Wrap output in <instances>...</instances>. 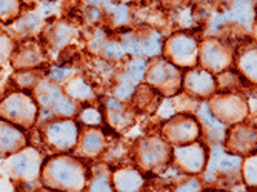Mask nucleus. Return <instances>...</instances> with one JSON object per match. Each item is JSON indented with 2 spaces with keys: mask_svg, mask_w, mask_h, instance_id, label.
Here are the masks:
<instances>
[{
  "mask_svg": "<svg viewBox=\"0 0 257 192\" xmlns=\"http://www.w3.org/2000/svg\"><path fill=\"white\" fill-rule=\"evenodd\" d=\"M37 115V106L30 95L23 92H14L0 103V117L7 118L8 122L30 128Z\"/></svg>",
  "mask_w": 257,
  "mask_h": 192,
  "instance_id": "f257e3e1",
  "label": "nucleus"
},
{
  "mask_svg": "<svg viewBox=\"0 0 257 192\" xmlns=\"http://www.w3.org/2000/svg\"><path fill=\"white\" fill-rule=\"evenodd\" d=\"M177 71L174 66H171L170 63H160L157 65L153 71H151V80H154L157 85H165L168 83V86H171L173 83L177 82Z\"/></svg>",
  "mask_w": 257,
  "mask_h": 192,
  "instance_id": "1a4fd4ad",
  "label": "nucleus"
},
{
  "mask_svg": "<svg viewBox=\"0 0 257 192\" xmlns=\"http://www.w3.org/2000/svg\"><path fill=\"white\" fill-rule=\"evenodd\" d=\"M25 146V137L16 126L0 122V155L14 154Z\"/></svg>",
  "mask_w": 257,
  "mask_h": 192,
  "instance_id": "39448f33",
  "label": "nucleus"
},
{
  "mask_svg": "<svg viewBox=\"0 0 257 192\" xmlns=\"http://www.w3.org/2000/svg\"><path fill=\"white\" fill-rule=\"evenodd\" d=\"M54 111L56 112H59V114H71L73 111H74V105H73V102H69V100H66V99H60L56 105H54Z\"/></svg>",
  "mask_w": 257,
  "mask_h": 192,
  "instance_id": "6ab92c4d",
  "label": "nucleus"
},
{
  "mask_svg": "<svg viewBox=\"0 0 257 192\" xmlns=\"http://www.w3.org/2000/svg\"><path fill=\"white\" fill-rule=\"evenodd\" d=\"M20 0H0V20L10 22L17 17L20 11Z\"/></svg>",
  "mask_w": 257,
  "mask_h": 192,
  "instance_id": "4468645a",
  "label": "nucleus"
},
{
  "mask_svg": "<svg viewBox=\"0 0 257 192\" xmlns=\"http://www.w3.org/2000/svg\"><path fill=\"white\" fill-rule=\"evenodd\" d=\"M14 51V43L8 34L0 31V63L8 62V59L13 56Z\"/></svg>",
  "mask_w": 257,
  "mask_h": 192,
  "instance_id": "2eb2a0df",
  "label": "nucleus"
},
{
  "mask_svg": "<svg viewBox=\"0 0 257 192\" xmlns=\"http://www.w3.org/2000/svg\"><path fill=\"white\" fill-rule=\"evenodd\" d=\"M163 151H165V148H163L162 143L156 141L147 148V151L144 152V158L148 161V164H156V161L163 155Z\"/></svg>",
  "mask_w": 257,
  "mask_h": 192,
  "instance_id": "dca6fc26",
  "label": "nucleus"
},
{
  "mask_svg": "<svg viewBox=\"0 0 257 192\" xmlns=\"http://www.w3.org/2000/svg\"><path fill=\"white\" fill-rule=\"evenodd\" d=\"M83 146L86 149V152H97L100 148H102V140L99 135H94V134H89L86 138H85V143Z\"/></svg>",
  "mask_w": 257,
  "mask_h": 192,
  "instance_id": "f3484780",
  "label": "nucleus"
},
{
  "mask_svg": "<svg viewBox=\"0 0 257 192\" xmlns=\"http://www.w3.org/2000/svg\"><path fill=\"white\" fill-rule=\"evenodd\" d=\"M203 62L214 69H220L225 66V54L216 43H206L205 50H203Z\"/></svg>",
  "mask_w": 257,
  "mask_h": 192,
  "instance_id": "9b49d317",
  "label": "nucleus"
},
{
  "mask_svg": "<svg viewBox=\"0 0 257 192\" xmlns=\"http://www.w3.org/2000/svg\"><path fill=\"white\" fill-rule=\"evenodd\" d=\"M13 62L16 68H31L42 62V54L36 43H23L19 51L13 54Z\"/></svg>",
  "mask_w": 257,
  "mask_h": 192,
  "instance_id": "0eeeda50",
  "label": "nucleus"
},
{
  "mask_svg": "<svg viewBox=\"0 0 257 192\" xmlns=\"http://www.w3.org/2000/svg\"><path fill=\"white\" fill-rule=\"evenodd\" d=\"M188 88L199 94H208L214 88V80L209 74L202 73V71H196V73L188 76Z\"/></svg>",
  "mask_w": 257,
  "mask_h": 192,
  "instance_id": "9d476101",
  "label": "nucleus"
},
{
  "mask_svg": "<svg viewBox=\"0 0 257 192\" xmlns=\"http://www.w3.org/2000/svg\"><path fill=\"white\" fill-rule=\"evenodd\" d=\"M17 83L20 86H25V88H30L36 83V77L33 73H22L17 76Z\"/></svg>",
  "mask_w": 257,
  "mask_h": 192,
  "instance_id": "412c9836",
  "label": "nucleus"
},
{
  "mask_svg": "<svg viewBox=\"0 0 257 192\" xmlns=\"http://www.w3.org/2000/svg\"><path fill=\"white\" fill-rule=\"evenodd\" d=\"M45 175L50 184L60 186L63 189H69V186L77 187L82 183L77 164L68 158H56L50 161L45 169Z\"/></svg>",
  "mask_w": 257,
  "mask_h": 192,
  "instance_id": "f03ea898",
  "label": "nucleus"
},
{
  "mask_svg": "<svg viewBox=\"0 0 257 192\" xmlns=\"http://www.w3.org/2000/svg\"><path fill=\"white\" fill-rule=\"evenodd\" d=\"M180 163L190 171H199L203 166V151L200 146H190L177 151Z\"/></svg>",
  "mask_w": 257,
  "mask_h": 192,
  "instance_id": "6e6552de",
  "label": "nucleus"
},
{
  "mask_svg": "<svg viewBox=\"0 0 257 192\" xmlns=\"http://www.w3.org/2000/svg\"><path fill=\"white\" fill-rule=\"evenodd\" d=\"M243 63H245L243 68L248 71L249 79H254L255 80V53L251 51V54L243 59Z\"/></svg>",
  "mask_w": 257,
  "mask_h": 192,
  "instance_id": "aec40b11",
  "label": "nucleus"
},
{
  "mask_svg": "<svg viewBox=\"0 0 257 192\" xmlns=\"http://www.w3.org/2000/svg\"><path fill=\"white\" fill-rule=\"evenodd\" d=\"M170 50L173 57L182 63V65H188L194 59V51H196V43L190 37H176L173 39Z\"/></svg>",
  "mask_w": 257,
  "mask_h": 192,
  "instance_id": "423d86ee",
  "label": "nucleus"
},
{
  "mask_svg": "<svg viewBox=\"0 0 257 192\" xmlns=\"http://www.w3.org/2000/svg\"><path fill=\"white\" fill-rule=\"evenodd\" d=\"M7 167L11 177L20 180H33L39 175L40 154L36 149H23L14 152L7 161Z\"/></svg>",
  "mask_w": 257,
  "mask_h": 192,
  "instance_id": "7ed1b4c3",
  "label": "nucleus"
},
{
  "mask_svg": "<svg viewBox=\"0 0 257 192\" xmlns=\"http://www.w3.org/2000/svg\"><path fill=\"white\" fill-rule=\"evenodd\" d=\"M82 122L83 123H88V125H97L100 123V114L94 109H85L83 114L80 115Z\"/></svg>",
  "mask_w": 257,
  "mask_h": 192,
  "instance_id": "a211bd4d",
  "label": "nucleus"
},
{
  "mask_svg": "<svg viewBox=\"0 0 257 192\" xmlns=\"http://www.w3.org/2000/svg\"><path fill=\"white\" fill-rule=\"evenodd\" d=\"M197 126L193 122H182V123H174L170 134L173 140H191L193 137L197 135Z\"/></svg>",
  "mask_w": 257,
  "mask_h": 192,
  "instance_id": "f8f14e48",
  "label": "nucleus"
},
{
  "mask_svg": "<svg viewBox=\"0 0 257 192\" xmlns=\"http://www.w3.org/2000/svg\"><path fill=\"white\" fill-rule=\"evenodd\" d=\"M142 184V178L134 171H123L117 174V187L122 190H136Z\"/></svg>",
  "mask_w": 257,
  "mask_h": 192,
  "instance_id": "ddd939ff",
  "label": "nucleus"
},
{
  "mask_svg": "<svg viewBox=\"0 0 257 192\" xmlns=\"http://www.w3.org/2000/svg\"><path fill=\"white\" fill-rule=\"evenodd\" d=\"M46 140H48L53 146L59 149H68L69 146L74 145L77 129L73 123L69 122H57L46 126L45 129Z\"/></svg>",
  "mask_w": 257,
  "mask_h": 192,
  "instance_id": "20e7f679",
  "label": "nucleus"
}]
</instances>
